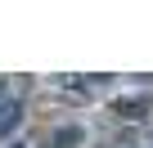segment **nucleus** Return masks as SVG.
Masks as SVG:
<instances>
[{
    "instance_id": "f257e3e1",
    "label": "nucleus",
    "mask_w": 153,
    "mask_h": 148,
    "mask_svg": "<svg viewBox=\"0 0 153 148\" xmlns=\"http://www.w3.org/2000/svg\"><path fill=\"white\" fill-rule=\"evenodd\" d=\"M18 126H23V99L0 94V139H9Z\"/></svg>"
},
{
    "instance_id": "f03ea898",
    "label": "nucleus",
    "mask_w": 153,
    "mask_h": 148,
    "mask_svg": "<svg viewBox=\"0 0 153 148\" xmlns=\"http://www.w3.org/2000/svg\"><path fill=\"white\" fill-rule=\"evenodd\" d=\"M81 139H86V130H81V126H63V130L54 135V148H76Z\"/></svg>"
},
{
    "instance_id": "7ed1b4c3",
    "label": "nucleus",
    "mask_w": 153,
    "mask_h": 148,
    "mask_svg": "<svg viewBox=\"0 0 153 148\" xmlns=\"http://www.w3.org/2000/svg\"><path fill=\"white\" fill-rule=\"evenodd\" d=\"M113 108H117L122 117H144V112H149V99H117Z\"/></svg>"
}]
</instances>
